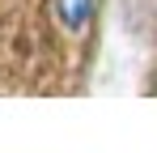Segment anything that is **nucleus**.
<instances>
[{"label":"nucleus","instance_id":"nucleus-1","mask_svg":"<svg viewBox=\"0 0 157 153\" xmlns=\"http://www.w3.org/2000/svg\"><path fill=\"white\" fill-rule=\"evenodd\" d=\"M94 9H98V0H51L55 22L64 26L68 34H85L89 22H94Z\"/></svg>","mask_w":157,"mask_h":153}]
</instances>
